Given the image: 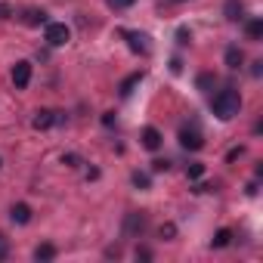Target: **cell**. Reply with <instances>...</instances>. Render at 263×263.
Wrapping results in <instances>:
<instances>
[{"label": "cell", "instance_id": "cell-1", "mask_svg": "<svg viewBox=\"0 0 263 263\" xmlns=\"http://www.w3.org/2000/svg\"><path fill=\"white\" fill-rule=\"evenodd\" d=\"M211 108H214V115H217L220 121H232V118L238 115V108H241V96H238L235 90H220V93L214 96Z\"/></svg>", "mask_w": 263, "mask_h": 263}, {"label": "cell", "instance_id": "cell-2", "mask_svg": "<svg viewBox=\"0 0 263 263\" xmlns=\"http://www.w3.org/2000/svg\"><path fill=\"white\" fill-rule=\"evenodd\" d=\"M44 37H47V44H50V47H65V44L71 41V28H68L65 22H47Z\"/></svg>", "mask_w": 263, "mask_h": 263}, {"label": "cell", "instance_id": "cell-3", "mask_svg": "<svg viewBox=\"0 0 263 263\" xmlns=\"http://www.w3.org/2000/svg\"><path fill=\"white\" fill-rule=\"evenodd\" d=\"M180 146L189 149V152H198V149L204 146V140H201V134H198L195 127H183V130H180Z\"/></svg>", "mask_w": 263, "mask_h": 263}, {"label": "cell", "instance_id": "cell-4", "mask_svg": "<svg viewBox=\"0 0 263 263\" xmlns=\"http://www.w3.org/2000/svg\"><path fill=\"white\" fill-rule=\"evenodd\" d=\"M13 84H16V90H25L28 84H31V62H16L13 65Z\"/></svg>", "mask_w": 263, "mask_h": 263}, {"label": "cell", "instance_id": "cell-5", "mask_svg": "<svg viewBox=\"0 0 263 263\" xmlns=\"http://www.w3.org/2000/svg\"><path fill=\"white\" fill-rule=\"evenodd\" d=\"M146 229V217L143 214H127V220H124V235H137V232H143Z\"/></svg>", "mask_w": 263, "mask_h": 263}, {"label": "cell", "instance_id": "cell-6", "mask_svg": "<svg viewBox=\"0 0 263 263\" xmlns=\"http://www.w3.org/2000/svg\"><path fill=\"white\" fill-rule=\"evenodd\" d=\"M161 143H164V140H161V134H158V127H146V130H143V146H146L149 152H158Z\"/></svg>", "mask_w": 263, "mask_h": 263}, {"label": "cell", "instance_id": "cell-7", "mask_svg": "<svg viewBox=\"0 0 263 263\" xmlns=\"http://www.w3.org/2000/svg\"><path fill=\"white\" fill-rule=\"evenodd\" d=\"M31 124H34V130H47V127H53V124H56V111L41 108V111L31 118Z\"/></svg>", "mask_w": 263, "mask_h": 263}, {"label": "cell", "instance_id": "cell-8", "mask_svg": "<svg viewBox=\"0 0 263 263\" xmlns=\"http://www.w3.org/2000/svg\"><path fill=\"white\" fill-rule=\"evenodd\" d=\"M124 37L130 41V50H134V53H149L146 34H137V31H124Z\"/></svg>", "mask_w": 263, "mask_h": 263}, {"label": "cell", "instance_id": "cell-9", "mask_svg": "<svg viewBox=\"0 0 263 263\" xmlns=\"http://www.w3.org/2000/svg\"><path fill=\"white\" fill-rule=\"evenodd\" d=\"M10 217H13V223H19V226H25L28 220H31V208L28 204H13V211H10Z\"/></svg>", "mask_w": 263, "mask_h": 263}, {"label": "cell", "instance_id": "cell-10", "mask_svg": "<svg viewBox=\"0 0 263 263\" xmlns=\"http://www.w3.org/2000/svg\"><path fill=\"white\" fill-rule=\"evenodd\" d=\"M223 13H226V19H229V22H238V19H241V13H245V7H241V0H226V7H223Z\"/></svg>", "mask_w": 263, "mask_h": 263}, {"label": "cell", "instance_id": "cell-11", "mask_svg": "<svg viewBox=\"0 0 263 263\" xmlns=\"http://www.w3.org/2000/svg\"><path fill=\"white\" fill-rule=\"evenodd\" d=\"M143 81V71H134V74H130V78H124L121 81V96H130V93H134V87Z\"/></svg>", "mask_w": 263, "mask_h": 263}, {"label": "cell", "instance_id": "cell-12", "mask_svg": "<svg viewBox=\"0 0 263 263\" xmlns=\"http://www.w3.org/2000/svg\"><path fill=\"white\" fill-rule=\"evenodd\" d=\"M241 62H245L241 50H238V47H229V50H226V65H229V68H241Z\"/></svg>", "mask_w": 263, "mask_h": 263}, {"label": "cell", "instance_id": "cell-13", "mask_svg": "<svg viewBox=\"0 0 263 263\" xmlns=\"http://www.w3.org/2000/svg\"><path fill=\"white\" fill-rule=\"evenodd\" d=\"M245 31H248L251 41H260V37H263V22H260V19H251V22L245 25Z\"/></svg>", "mask_w": 263, "mask_h": 263}, {"label": "cell", "instance_id": "cell-14", "mask_svg": "<svg viewBox=\"0 0 263 263\" xmlns=\"http://www.w3.org/2000/svg\"><path fill=\"white\" fill-rule=\"evenodd\" d=\"M56 257V248L53 245H37L34 248V260H53Z\"/></svg>", "mask_w": 263, "mask_h": 263}, {"label": "cell", "instance_id": "cell-15", "mask_svg": "<svg viewBox=\"0 0 263 263\" xmlns=\"http://www.w3.org/2000/svg\"><path fill=\"white\" fill-rule=\"evenodd\" d=\"M25 22H28V25H44V22H47V13H44V10H28V13H25Z\"/></svg>", "mask_w": 263, "mask_h": 263}, {"label": "cell", "instance_id": "cell-16", "mask_svg": "<svg viewBox=\"0 0 263 263\" xmlns=\"http://www.w3.org/2000/svg\"><path fill=\"white\" fill-rule=\"evenodd\" d=\"M229 241H232V229H220V232L214 235V241H211V245H214V248H226Z\"/></svg>", "mask_w": 263, "mask_h": 263}, {"label": "cell", "instance_id": "cell-17", "mask_svg": "<svg viewBox=\"0 0 263 263\" xmlns=\"http://www.w3.org/2000/svg\"><path fill=\"white\" fill-rule=\"evenodd\" d=\"M201 177H204V164H198V161L189 164V180H201Z\"/></svg>", "mask_w": 263, "mask_h": 263}, {"label": "cell", "instance_id": "cell-18", "mask_svg": "<svg viewBox=\"0 0 263 263\" xmlns=\"http://www.w3.org/2000/svg\"><path fill=\"white\" fill-rule=\"evenodd\" d=\"M174 235H177V226H174V223H164V226H161V238H164V241H171Z\"/></svg>", "mask_w": 263, "mask_h": 263}, {"label": "cell", "instance_id": "cell-19", "mask_svg": "<svg viewBox=\"0 0 263 263\" xmlns=\"http://www.w3.org/2000/svg\"><path fill=\"white\" fill-rule=\"evenodd\" d=\"M137 0H108V7L111 10H127V7H134Z\"/></svg>", "mask_w": 263, "mask_h": 263}, {"label": "cell", "instance_id": "cell-20", "mask_svg": "<svg viewBox=\"0 0 263 263\" xmlns=\"http://www.w3.org/2000/svg\"><path fill=\"white\" fill-rule=\"evenodd\" d=\"M214 87V74H198V90H208Z\"/></svg>", "mask_w": 263, "mask_h": 263}, {"label": "cell", "instance_id": "cell-21", "mask_svg": "<svg viewBox=\"0 0 263 263\" xmlns=\"http://www.w3.org/2000/svg\"><path fill=\"white\" fill-rule=\"evenodd\" d=\"M167 167H171V161H167V158H158V161H152V171H155V174H164Z\"/></svg>", "mask_w": 263, "mask_h": 263}, {"label": "cell", "instance_id": "cell-22", "mask_svg": "<svg viewBox=\"0 0 263 263\" xmlns=\"http://www.w3.org/2000/svg\"><path fill=\"white\" fill-rule=\"evenodd\" d=\"M134 186H140V189H149V177L137 171V174H134Z\"/></svg>", "mask_w": 263, "mask_h": 263}, {"label": "cell", "instance_id": "cell-23", "mask_svg": "<svg viewBox=\"0 0 263 263\" xmlns=\"http://www.w3.org/2000/svg\"><path fill=\"white\" fill-rule=\"evenodd\" d=\"M7 254H10V241L4 238V232H0V260H7Z\"/></svg>", "mask_w": 263, "mask_h": 263}, {"label": "cell", "instance_id": "cell-24", "mask_svg": "<svg viewBox=\"0 0 263 263\" xmlns=\"http://www.w3.org/2000/svg\"><path fill=\"white\" fill-rule=\"evenodd\" d=\"M62 164H65V167H78L81 161H78V155H62Z\"/></svg>", "mask_w": 263, "mask_h": 263}, {"label": "cell", "instance_id": "cell-25", "mask_svg": "<svg viewBox=\"0 0 263 263\" xmlns=\"http://www.w3.org/2000/svg\"><path fill=\"white\" fill-rule=\"evenodd\" d=\"M177 41H180V44H189V41H192V34H189L186 28H180V31H177Z\"/></svg>", "mask_w": 263, "mask_h": 263}, {"label": "cell", "instance_id": "cell-26", "mask_svg": "<svg viewBox=\"0 0 263 263\" xmlns=\"http://www.w3.org/2000/svg\"><path fill=\"white\" fill-rule=\"evenodd\" d=\"M102 124L111 127V124H115V111H105V115H102Z\"/></svg>", "mask_w": 263, "mask_h": 263}, {"label": "cell", "instance_id": "cell-27", "mask_svg": "<svg viewBox=\"0 0 263 263\" xmlns=\"http://www.w3.org/2000/svg\"><path fill=\"white\" fill-rule=\"evenodd\" d=\"M10 16H13V10L7 4H0V19H10Z\"/></svg>", "mask_w": 263, "mask_h": 263}, {"label": "cell", "instance_id": "cell-28", "mask_svg": "<svg viewBox=\"0 0 263 263\" xmlns=\"http://www.w3.org/2000/svg\"><path fill=\"white\" fill-rule=\"evenodd\" d=\"M251 74H254V78H260V74H263V62H254V68H251Z\"/></svg>", "mask_w": 263, "mask_h": 263}, {"label": "cell", "instance_id": "cell-29", "mask_svg": "<svg viewBox=\"0 0 263 263\" xmlns=\"http://www.w3.org/2000/svg\"><path fill=\"white\" fill-rule=\"evenodd\" d=\"M137 257H140V260H152V254H149L146 248H140V251H137Z\"/></svg>", "mask_w": 263, "mask_h": 263}, {"label": "cell", "instance_id": "cell-30", "mask_svg": "<svg viewBox=\"0 0 263 263\" xmlns=\"http://www.w3.org/2000/svg\"><path fill=\"white\" fill-rule=\"evenodd\" d=\"M167 4H180V0H167Z\"/></svg>", "mask_w": 263, "mask_h": 263}, {"label": "cell", "instance_id": "cell-31", "mask_svg": "<svg viewBox=\"0 0 263 263\" xmlns=\"http://www.w3.org/2000/svg\"><path fill=\"white\" fill-rule=\"evenodd\" d=\"M0 164H4V161H0Z\"/></svg>", "mask_w": 263, "mask_h": 263}]
</instances>
